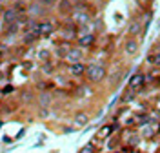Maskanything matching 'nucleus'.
I'll list each match as a JSON object with an SVG mask.
<instances>
[{
    "mask_svg": "<svg viewBox=\"0 0 160 153\" xmlns=\"http://www.w3.org/2000/svg\"><path fill=\"white\" fill-rule=\"evenodd\" d=\"M35 38H38V37H37V35H35V33H33V31H28V33H24V42H26V44H31V42L35 40Z\"/></svg>",
    "mask_w": 160,
    "mask_h": 153,
    "instance_id": "15",
    "label": "nucleus"
},
{
    "mask_svg": "<svg viewBox=\"0 0 160 153\" xmlns=\"http://www.w3.org/2000/svg\"><path fill=\"white\" fill-rule=\"evenodd\" d=\"M140 29H142V22L137 20V22H135V24H133V26L129 28V33L133 35V37H135V35H138V33H140Z\"/></svg>",
    "mask_w": 160,
    "mask_h": 153,
    "instance_id": "14",
    "label": "nucleus"
},
{
    "mask_svg": "<svg viewBox=\"0 0 160 153\" xmlns=\"http://www.w3.org/2000/svg\"><path fill=\"white\" fill-rule=\"evenodd\" d=\"M17 15H18V11L15 9V8L13 9H6L4 11V22L6 24H15L17 22Z\"/></svg>",
    "mask_w": 160,
    "mask_h": 153,
    "instance_id": "9",
    "label": "nucleus"
},
{
    "mask_svg": "<svg viewBox=\"0 0 160 153\" xmlns=\"http://www.w3.org/2000/svg\"><path fill=\"white\" fill-rule=\"evenodd\" d=\"M124 49H126V53H128V55H135V53L138 51V40H137V38H133V37H131V38H128V40H126V48H124Z\"/></svg>",
    "mask_w": 160,
    "mask_h": 153,
    "instance_id": "7",
    "label": "nucleus"
},
{
    "mask_svg": "<svg viewBox=\"0 0 160 153\" xmlns=\"http://www.w3.org/2000/svg\"><path fill=\"white\" fill-rule=\"evenodd\" d=\"M146 60H148V64H151V66H157V64H160V53H153V55H149Z\"/></svg>",
    "mask_w": 160,
    "mask_h": 153,
    "instance_id": "12",
    "label": "nucleus"
},
{
    "mask_svg": "<svg viewBox=\"0 0 160 153\" xmlns=\"http://www.w3.org/2000/svg\"><path fill=\"white\" fill-rule=\"evenodd\" d=\"M144 84H146V75L138 73V75H135V77L129 80V89L131 91H138Z\"/></svg>",
    "mask_w": 160,
    "mask_h": 153,
    "instance_id": "3",
    "label": "nucleus"
},
{
    "mask_svg": "<svg viewBox=\"0 0 160 153\" xmlns=\"http://www.w3.org/2000/svg\"><path fill=\"white\" fill-rule=\"evenodd\" d=\"M80 153H93V146H91V144H88V146H84V148H82V151Z\"/></svg>",
    "mask_w": 160,
    "mask_h": 153,
    "instance_id": "18",
    "label": "nucleus"
},
{
    "mask_svg": "<svg viewBox=\"0 0 160 153\" xmlns=\"http://www.w3.org/2000/svg\"><path fill=\"white\" fill-rule=\"evenodd\" d=\"M66 60L75 64V62L82 60V49L80 48H75V49H68V55H66Z\"/></svg>",
    "mask_w": 160,
    "mask_h": 153,
    "instance_id": "5",
    "label": "nucleus"
},
{
    "mask_svg": "<svg viewBox=\"0 0 160 153\" xmlns=\"http://www.w3.org/2000/svg\"><path fill=\"white\" fill-rule=\"evenodd\" d=\"M73 18H75V22H78V24H88L91 17H89V13H84L82 9H77L73 13Z\"/></svg>",
    "mask_w": 160,
    "mask_h": 153,
    "instance_id": "8",
    "label": "nucleus"
},
{
    "mask_svg": "<svg viewBox=\"0 0 160 153\" xmlns=\"http://www.w3.org/2000/svg\"><path fill=\"white\" fill-rule=\"evenodd\" d=\"M40 102H42L44 106H48V104H49V95H48V93H42V95H40Z\"/></svg>",
    "mask_w": 160,
    "mask_h": 153,
    "instance_id": "17",
    "label": "nucleus"
},
{
    "mask_svg": "<svg viewBox=\"0 0 160 153\" xmlns=\"http://www.w3.org/2000/svg\"><path fill=\"white\" fill-rule=\"evenodd\" d=\"M29 13L35 15V17H38V15H44V9H42V6H38V4H33L29 8Z\"/></svg>",
    "mask_w": 160,
    "mask_h": 153,
    "instance_id": "13",
    "label": "nucleus"
},
{
    "mask_svg": "<svg viewBox=\"0 0 160 153\" xmlns=\"http://www.w3.org/2000/svg\"><path fill=\"white\" fill-rule=\"evenodd\" d=\"M95 42V37L91 35V33H88V35H82V37H78V46L80 48H88V46H91Z\"/></svg>",
    "mask_w": 160,
    "mask_h": 153,
    "instance_id": "10",
    "label": "nucleus"
},
{
    "mask_svg": "<svg viewBox=\"0 0 160 153\" xmlns=\"http://www.w3.org/2000/svg\"><path fill=\"white\" fill-rule=\"evenodd\" d=\"M86 66L82 64V62H75V64H71L69 66V73L73 75V77H82L84 73H86Z\"/></svg>",
    "mask_w": 160,
    "mask_h": 153,
    "instance_id": "6",
    "label": "nucleus"
},
{
    "mask_svg": "<svg viewBox=\"0 0 160 153\" xmlns=\"http://www.w3.org/2000/svg\"><path fill=\"white\" fill-rule=\"evenodd\" d=\"M129 142H131V144H138V137H137V135H135V137H131Z\"/></svg>",
    "mask_w": 160,
    "mask_h": 153,
    "instance_id": "21",
    "label": "nucleus"
},
{
    "mask_svg": "<svg viewBox=\"0 0 160 153\" xmlns=\"http://www.w3.org/2000/svg\"><path fill=\"white\" fill-rule=\"evenodd\" d=\"M31 31L37 35V37H49L51 33L55 31V26L48 20H42V22H33L31 24Z\"/></svg>",
    "mask_w": 160,
    "mask_h": 153,
    "instance_id": "1",
    "label": "nucleus"
},
{
    "mask_svg": "<svg viewBox=\"0 0 160 153\" xmlns=\"http://www.w3.org/2000/svg\"><path fill=\"white\" fill-rule=\"evenodd\" d=\"M73 124L77 126V128H84L86 124H89V115L84 111H78L75 115V119H73Z\"/></svg>",
    "mask_w": 160,
    "mask_h": 153,
    "instance_id": "4",
    "label": "nucleus"
},
{
    "mask_svg": "<svg viewBox=\"0 0 160 153\" xmlns=\"http://www.w3.org/2000/svg\"><path fill=\"white\" fill-rule=\"evenodd\" d=\"M86 73H88V79L91 82H100L106 77V68L102 64H91V66H88Z\"/></svg>",
    "mask_w": 160,
    "mask_h": 153,
    "instance_id": "2",
    "label": "nucleus"
},
{
    "mask_svg": "<svg viewBox=\"0 0 160 153\" xmlns=\"http://www.w3.org/2000/svg\"><path fill=\"white\" fill-rule=\"evenodd\" d=\"M22 100L29 102V100H31V93H26V91H24V93H22Z\"/></svg>",
    "mask_w": 160,
    "mask_h": 153,
    "instance_id": "19",
    "label": "nucleus"
},
{
    "mask_svg": "<svg viewBox=\"0 0 160 153\" xmlns=\"http://www.w3.org/2000/svg\"><path fill=\"white\" fill-rule=\"evenodd\" d=\"M2 93H13V86H8V88H4Z\"/></svg>",
    "mask_w": 160,
    "mask_h": 153,
    "instance_id": "20",
    "label": "nucleus"
},
{
    "mask_svg": "<svg viewBox=\"0 0 160 153\" xmlns=\"http://www.w3.org/2000/svg\"><path fill=\"white\" fill-rule=\"evenodd\" d=\"M73 2H78V4H84V2H86V0H73Z\"/></svg>",
    "mask_w": 160,
    "mask_h": 153,
    "instance_id": "22",
    "label": "nucleus"
},
{
    "mask_svg": "<svg viewBox=\"0 0 160 153\" xmlns=\"http://www.w3.org/2000/svg\"><path fill=\"white\" fill-rule=\"evenodd\" d=\"M58 9H60V13H71V9H73V2H71V0H60Z\"/></svg>",
    "mask_w": 160,
    "mask_h": 153,
    "instance_id": "11",
    "label": "nucleus"
},
{
    "mask_svg": "<svg viewBox=\"0 0 160 153\" xmlns=\"http://www.w3.org/2000/svg\"><path fill=\"white\" fill-rule=\"evenodd\" d=\"M38 59L40 60H48V59H49V51L48 49H40L38 51Z\"/></svg>",
    "mask_w": 160,
    "mask_h": 153,
    "instance_id": "16",
    "label": "nucleus"
}]
</instances>
